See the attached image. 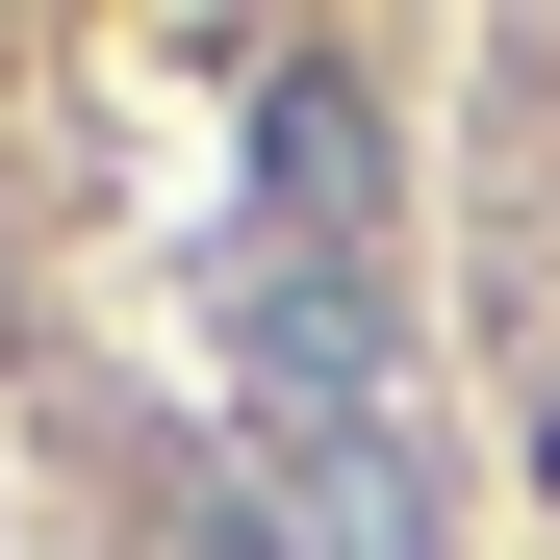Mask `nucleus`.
<instances>
[{
	"label": "nucleus",
	"mask_w": 560,
	"mask_h": 560,
	"mask_svg": "<svg viewBox=\"0 0 560 560\" xmlns=\"http://www.w3.org/2000/svg\"><path fill=\"white\" fill-rule=\"evenodd\" d=\"M230 357H255V408L280 433H331V408H383V280H357V255H230Z\"/></svg>",
	"instance_id": "obj_1"
},
{
	"label": "nucleus",
	"mask_w": 560,
	"mask_h": 560,
	"mask_svg": "<svg viewBox=\"0 0 560 560\" xmlns=\"http://www.w3.org/2000/svg\"><path fill=\"white\" fill-rule=\"evenodd\" d=\"M230 535H280V560H433V485H408L383 408H331V433H280V485H230Z\"/></svg>",
	"instance_id": "obj_2"
},
{
	"label": "nucleus",
	"mask_w": 560,
	"mask_h": 560,
	"mask_svg": "<svg viewBox=\"0 0 560 560\" xmlns=\"http://www.w3.org/2000/svg\"><path fill=\"white\" fill-rule=\"evenodd\" d=\"M255 205H280V255H357V205H383L357 77H255Z\"/></svg>",
	"instance_id": "obj_3"
}]
</instances>
